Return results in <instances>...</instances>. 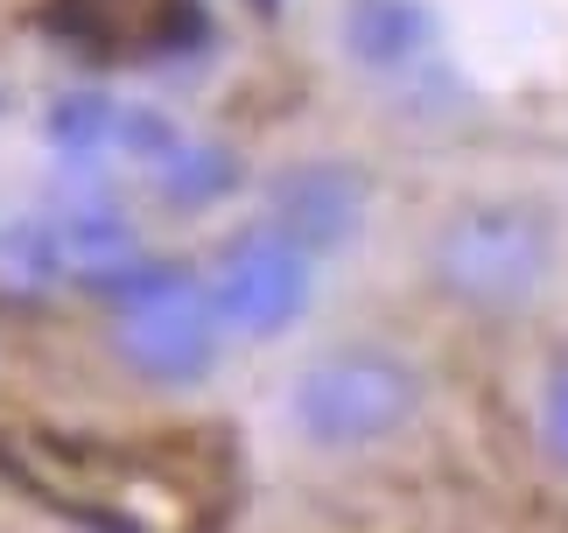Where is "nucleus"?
<instances>
[{"label":"nucleus","instance_id":"f257e3e1","mask_svg":"<svg viewBox=\"0 0 568 533\" xmlns=\"http://www.w3.org/2000/svg\"><path fill=\"white\" fill-rule=\"evenodd\" d=\"M428 274L449 302L477 309V316H513L555 274V218L540 204H519V197L464 204L435 232Z\"/></svg>","mask_w":568,"mask_h":533},{"label":"nucleus","instance_id":"f03ea898","mask_svg":"<svg viewBox=\"0 0 568 533\" xmlns=\"http://www.w3.org/2000/svg\"><path fill=\"white\" fill-rule=\"evenodd\" d=\"M422 414V372L386 344H337L316 351L288 380V421L310 450H373Z\"/></svg>","mask_w":568,"mask_h":533},{"label":"nucleus","instance_id":"7ed1b4c3","mask_svg":"<svg viewBox=\"0 0 568 533\" xmlns=\"http://www.w3.org/2000/svg\"><path fill=\"white\" fill-rule=\"evenodd\" d=\"M217 309L211 288L183 274V266H155V274H134L120 288V351L126 365L148 372L162 386H190L217 365Z\"/></svg>","mask_w":568,"mask_h":533},{"label":"nucleus","instance_id":"20e7f679","mask_svg":"<svg viewBox=\"0 0 568 533\" xmlns=\"http://www.w3.org/2000/svg\"><path fill=\"white\" fill-rule=\"evenodd\" d=\"M310 260L316 253L295 247L281 225H253V232L225 239V253L211 260V281H204L217 323L239 330V338H281L316 295V266Z\"/></svg>","mask_w":568,"mask_h":533},{"label":"nucleus","instance_id":"39448f33","mask_svg":"<svg viewBox=\"0 0 568 533\" xmlns=\"http://www.w3.org/2000/svg\"><path fill=\"white\" fill-rule=\"evenodd\" d=\"M267 225H281L295 247L331 253L365 225V175L352 162H302L267 190Z\"/></svg>","mask_w":568,"mask_h":533},{"label":"nucleus","instance_id":"423d86ee","mask_svg":"<svg viewBox=\"0 0 568 533\" xmlns=\"http://www.w3.org/2000/svg\"><path fill=\"white\" fill-rule=\"evenodd\" d=\"M57 21L99 57H155L196 29L190 0H63Z\"/></svg>","mask_w":568,"mask_h":533},{"label":"nucleus","instance_id":"0eeeda50","mask_svg":"<svg viewBox=\"0 0 568 533\" xmlns=\"http://www.w3.org/2000/svg\"><path fill=\"white\" fill-rule=\"evenodd\" d=\"M50 232H57V266L71 281H120L126 266H134V253H141L134 225H126L120 211H105V204L63 211V218H50Z\"/></svg>","mask_w":568,"mask_h":533},{"label":"nucleus","instance_id":"6e6552de","mask_svg":"<svg viewBox=\"0 0 568 533\" xmlns=\"http://www.w3.org/2000/svg\"><path fill=\"white\" fill-rule=\"evenodd\" d=\"M344 42H352V57L365 71H407L428 50V14L414 0H352Z\"/></svg>","mask_w":568,"mask_h":533},{"label":"nucleus","instance_id":"1a4fd4ad","mask_svg":"<svg viewBox=\"0 0 568 533\" xmlns=\"http://www.w3.org/2000/svg\"><path fill=\"white\" fill-rule=\"evenodd\" d=\"M148 169H155V183L176 197V204H211V197L232 190V175H239L232 154L211 148V141H169Z\"/></svg>","mask_w":568,"mask_h":533},{"label":"nucleus","instance_id":"9d476101","mask_svg":"<svg viewBox=\"0 0 568 533\" xmlns=\"http://www.w3.org/2000/svg\"><path fill=\"white\" fill-rule=\"evenodd\" d=\"M113 133H120V105L99 99V92H71V99H57V113H50V148L63 162H99V154L113 148Z\"/></svg>","mask_w":568,"mask_h":533},{"label":"nucleus","instance_id":"9b49d317","mask_svg":"<svg viewBox=\"0 0 568 533\" xmlns=\"http://www.w3.org/2000/svg\"><path fill=\"white\" fill-rule=\"evenodd\" d=\"M0 274L8 281H57L63 266H57V232H50V218H14L8 232H0Z\"/></svg>","mask_w":568,"mask_h":533},{"label":"nucleus","instance_id":"f8f14e48","mask_svg":"<svg viewBox=\"0 0 568 533\" xmlns=\"http://www.w3.org/2000/svg\"><path fill=\"white\" fill-rule=\"evenodd\" d=\"M540 435H548V450L568 463V372H555L548 393H540Z\"/></svg>","mask_w":568,"mask_h":533}]
</instances>
